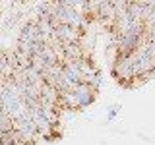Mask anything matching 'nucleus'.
Masks as SVG:
<instances>
[{
    "mask_svg": "<svg viewBox=\"0 0 155 145\" xmlns=\"http://www.w3.org/2000/svg\"><path fill=\"white\" fill-rule=\"evenodd\" d=\"M113 77L122 87H126V89H132L134 79H136V72H134V66H132L130 56L114 58V62H113Z\"/></svg>",
    "mask_w": 155,
    "mask_h": 145,
    "instance_id": "nucleus-1",
    "label": "nucleus"
},
{
    "mask_svg": "<svg viewBox=\"0 0 155 145\" xmlns=\"http://www.w3.org/2000/svg\"><path fill=\"white\" fill-rule=\"evenodd\" d=\"M70 91L74 93V97L78 99V103H80L81 108L89 106L97 99V95H99V87L87 85V83H78V85H74V89H70Z\"/></svg>",
    "mask_w": 155,
    "mask_h": 145,
    "instance_id": "nucleus-2",
    "label": "nucleus"
},
{
    "mask_svg": "<svg viewBox=\"0 0 155 145\" xmlns=\"http://www.w3.org/2000/svg\"><path fill=\"white\" fill-rule=\"evenodd\" d=\"M12 130H14L12 118H10L4 110H0V132H2V134H8V132H12Z\"/></svg>",
    "mask_w": 155,
    "mask_h": 145,
    "instance_id": "nucleus-3",
    "label": "nucleus"
},
{
    "mask_svg": "<svg viewBox=\"0 0 155 145\" xmlns=\"http://www.w3.org/2000/svg\"><path fill=\"white\" fill-rule=\"evenodd\" d=\"M2 135H4V134H2V132H0V143H2Z\"/></svg>",
    "mask_w": 155,
    "mask_h": 145,
    "instance_id": "nucleus-4",
    "label": "nucleus"
}]
</instances>
